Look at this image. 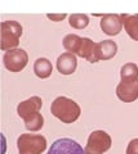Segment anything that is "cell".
Here are the masks:
<instances>
[{"instance_id":"cell-10","label":"cell","mask_w":138,"mask_h":154,"mask_svg":"<svg viewBox=\"0 0 138 154\" xmlns=\"http://www.w3.org/2000/svg\"><path fill=\"white\" fill-rule=\"evenodd\" d=\"M76 68H78V59H76L75 54L66 51L57 58V69H58L61 75L63 76L72 75L76 71Z\"/></svg>"},{"instance_id":"cell-15","label":"cell","mask_w":138,"mask_h":154,"mask_svg":"<svg viewBox=\"0 0 138 154\" xmlns=\"http://www.w3.org/2000/svg\"><path fill=\"white\" fill-rule=\"evenodd\" d=\"M82 40L83 37H80L76 33H69L66 35L62 40V45L65 48V50L71 54H78V51L80 49V45H82Z\"/></svg>"},{"instance_id":"cell-12","label":"cell","mask_w":138,"mask_h":154,"mask_svg":"<svg viewBox=\"0 0 138 154\" xmlns=\"http://www.w3.org/2000/svg\"><path fill=\"white\" fill-rule=\"evenodd\" d=\"M117 53V44L112 40H103L97 42V54L99 60H110Z\"/></svg>"},{"instance_id":"cell-6","label":"cell","mask_w":138,"mask_h":154,"mask_svg":"<svg viewBox=\"0 0 138 154\" xmlns=\"http://www.w3.org/2000/svg\"><path fill=\"white\" fill-rule=\"evenodd\" d=\"M48 154H85V150L74 139L62 137L52 144Z\"/></svg>"},{"instance_id":"cell-16","label":"cell","mask_w":138,"mask_h":154,"mask_svg":"<svg viewBox=\"0 0 138 154\" xmlns=\"http://www.w3.org/2000/svg\"><path fill=\"white\" fill-rule=\"evenodd\" d=\"M69 23L75 30H84L89 25V16L84 13H74L69 17Z\"/></svg>"},{"instance_id":"cell-20","label":"cell","mask_w":138,"mask_h":154,"mask_svg":"<svg viewBox=\"0 0 138 154\" xmlns=\"http://www.w3.org/2000/svg\"><path fill=\"white\" fill-rule=\"evenodd\" d=\"M47 17H48L50 21H53V22H61V21H63V19L67 17V14L66 13H59V14H56V13H48L47 14Z\"/></svg>"},{"instance_id":"cell-18","label":"cell","mask_w":138,"mask_h":154,"mask_svg":"<svg viewBox=\"0 0 138 154\" xmlns=\"http://www.w3.org/2000/svg\"><path fill=\"white\" fill-rule=\"evenodd\" d=\"M120 79L121 80L138 79V66L136 63H125L120 68Z\"/></svg>"},{"instance_id":"cell-21","label":"cell","mask_w":138,"mask_h":154,"mask_svg":"<svg viewBox=\"0 0 138 154\" xmlns=\"http://www.w3.org/2000/svg\"><path fill=\"white\" fill-rule=\"evenodd\" d=\"M2 137H3V154H4L5 153V136L2 135Z\"/></svg>"},{"instance_id":"cell-11","label":"cell","mask_w":138,"mask_h":154,"mask_svg":"<svg viewBox=\"0 0 138 154\" xmlns=\"http://www.w3.org/2000/svg\"><path fill=\"white\" fill-rule=\"evenodd\" d=\"M76 55L87 59L89 63H97L99 60L97 54V42L90 40L89 37H83L82 45H80V49Z\"/></svg>"},{"instance_id":"cell-7","label":"cell","mask_w":138,"mask_h":154,"mask_svg":"<svg viewBox=\"0 0 138 154\" xmlns=\"http://www.w3.org/2000/svg\"><path fill=\"white\" fill-rule=\"evenodd\" d=\"M116 96L124 103H132L138 99V79L121 80L116 86Z\"/></svg>"},{"instance_id":"cell-2","label":"cell","mask_w":138,"mask_h":154,"mask_svg":"<svg viewBox=\"0 0 138 154\" xmlns=\"http://www.w3.org/2000/svg\"><path fill=\"white\" fill-rule=\"evenodd\" d=\"M23 28L20 22L17 21H3L2 22V40L0 48L3 51L17 49L20 45V37L22 36Z\"/></svg>"},{"instance_id":"cell-13","label":"cell","mask_w":138,"mask_h":154,"mask_svg":"<svg viewBox=\"0 0 138 154\" xmlns=\"http://www.w3.org/2000/svg\"><path fill=\"white\" fill-rule=\"evenodd\" d=\"M123 26L132 40L138 41V14H120Z\"/></svg>"},{"instance_id":"cell-3","label":"cell","mask_w":138,"mask_h":154,"mask_svg":"<svg viewBox=\"0 0 138 154\" xmlns=\"http://www.w3.org/2000/svg\"><path fill=\"white\" fill-rule=\"evenodd\" d=\"M18 154H41L47 149V139L39 134H21L17 139Z\"/></svg>"},{"instance_id":"cell-1","label":"cell","mask_w":138,"mask_h":154,"mask_svg":"<svg viewBox=\"0 0 138 154\" xmlns=\"http://www.w3.org/2000/svg\"><path fill=\"white\" fill-rule=\"evenodd\" d=\"M50 112L56 118H58L63 123H74L78 121L82 113L79 104L75 100L66 98V96H58L53 100L50 105Z\"/></svg>"},{"instance_id":"cell-8","label":"cell","mask_w":138,"mask_h":154,"mask_svg":"<svg viewBox=\"0 0 138 154\" xmlns=\"http://www.w3.org/2000/svg\"><path fill=\"white\" fill-rule=\"evenodd\" d=\"M43 107V100L40 96H31L26 100H23L17 105V114L18 117L22 118L23 121L30 118L31 116L40 112Z\"/></svg>"},{"instance_id":"cell-9","label":"cell","mask_w":138,"mask_h":154,"mask_svg":"<svg viewBox=\"0 0 138 154\" xmlns=\"http://www.w3.org/2000/svg\"><path fill=\"white\" fill-rule=\"evenodd\" d=\"M101 30L108 36H116L123 30V19L120 14H104L99 22Z\"/></svg>"},{"instance_id":"cell-4","label":"cell","mask_w":138,"mask_h":154,"mask_svg":"<svg viewBox=\"0 0 138 154\" xmlns=\"http://www.w3.org/2000/svg\"><path fill=\"white\" fill-rule=\"evenodd\" d=\"M111 136L103 130H96L90 132L87 145L84 150L85 154H103L111 148Z\"/></svg>"},{"instance_id":"cell-17","label":"cell","mask_w":138,"mask_h":154,"mask_svg":"<svg viewBox=\"0 0 138 154\" xmlns=\"http://www.w3.org/2000/svg\"><path fill=\"white\" fill-rule=\"evenodd\" d=\"M25 127L27 131H31V132H36L39 130L43 128L44 126V117L41 116V113H36L34 116H31L30 118L25 119Z\"/></svg>"},{"instance_id":"cell-14","label":"cell","mask_w":138,"mask_h":154,"mask_svg":"<svg viewBox=\"0 0 138 154\" xmlns=\"http://www.w3.org/2000/svg\"><path fill=\"white\" fill-rule=\"evenodd\" d=\"M52 72H53V66H52L50 60L47 58H37L34 63V73L39 77V79H48L50 77Z\"/></svg>"},{"instance_id":"cell-19","label":"cell","mask_w":138,"mask_h":154,"mask_svg":"<svg viewBox=\"0 0 138 154\" xmlns=\"http://www.w3.org/2000/svg\"><path fill=\"white\" fill-rule=\"evenodd\" d=\"M125 154H138V139H133L129 141Z\"/></svg>"},{"instance_id":"cell-5","label":"cell","mask_w":138,"mask_h":154,"mask_svg":"<svg viewBox=\"0 0 138 154\" xmlns=\"http://www.w3.org/2000/svg\"><path fill=\"white\" fill-rule=\"evenodd\" d=\"M28 62V55L27 53L23 49H13V50H8L4 53L3 57V63L4 67L11 71V72H21L25 67L27 66Z\"/></svg>"}]
</instances>
